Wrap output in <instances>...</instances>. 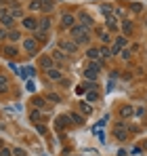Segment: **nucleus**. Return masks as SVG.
<instances>
[{"mask_svg":"<svg viewBox=\"0 0 147 156\" xmlns=\"http://www.w3.org/2000/svg\"><path fill=\"white\" fill-rule=\"evenodd\" d=\"M130 9H132V11H137V13H139V11H141V9H143V6H141V4H132V6H130Z\"/></svg>","mask_w":147,"mask_h":156,"instance_id":"nucleus-40","label":"nucleus"},{"mask_svg":"<svg viewBox=\"0 0 147 156\" xmlns=\"http://www.w3.org/2000/svg\"><path fill=\"white\" fill-rule=\"evenodd\" d=\"M40 26V19H34V17H23V27L27 30H32V32H36Z\"/></svg>","mask_w":147,"mask_h":156,"instance_id":"nucleus-4","label":"nucleus"},{"mask_svg":"<svg viewBox=\"0 0 147 156\" xmlns=\"http://www.w3.org/2000/svg\"><path fill=\"white\" fill-rule=\"evenodd\" d=\"M86 55H88V59H91V61H97V57H99V49H88V51H86Z\"/></svg>","mask_w":147,"mask_h":156,"instance_id":"nucleus-19","label":"nucleus"},{"mask_svg":"<svg viewBox=\"0 0 147 156\" xmlns=\"http://www.w3.org/2000/svg\"><path fill=\"white\" fill-rule=\"evenodd\" d=\"M4 38H9V30L0 27V40H4Z\"/></svg>","mask_w":147,"mask_h":156,"instance_id":"nucleus-34","label":"nucleus"},{"mask_svg":"<svg viewBox=\"0 0 147 156\" xmlns=\"http://www.w3.org/2000/svg\"><path fill=\"white\" fill-rule=\"evenodd\" d=\"M78 19H80V26H84L86 30H88V27H93V19H91V15L80 13V15H78Z\"/></svg>","mask_w":147,"mask_h":156,"instance_id":"nucleus-7","label":"nucleus"},{"mask_svg":"<svg viewBox=\"0 0 147 156\" xmlns=\"http://www.w3.org/2000/svg\"><path fill=\"white\" fill-rule=\"evenodd\" d=\"M61 51L74 55V53L78 51V42L76 40H61Z\"/></svg>","mask_w":147,"mask_h":156,"instance_id":"nucleus-2","label":"nucleus"},{"mask_svg":"<svg viewBox=\"0 0 147 156\" xmlns=\"http://www.w3.org/2000/svg\"><path fill=\"white\" fill-rule=\"evenodd\" d=\"M120 114H122V118H128V116L135 114V110H132V105H124L122 110H120Z\"/></svg>","mask_w":147,"mask_h":156,"instance_id":"nucleus-12","label":"nucleus"},{"mask_svg":"<svg viewBox=\"0 0 147 156\" xmlns=\"http://www.w3.org/2000/svg\"><path fill=\"white\" fill-rule=\"evenodd\" d=\"M40 66H42L44 70H50V68H53V57H42V59H40Z\"/></svg>","mask_w":147,"mask_h":156,"instance_id":"nucleus-13","label":"nucleus"},{"mask_svg":"<svg viewBox=\"0 0 147 156\" xmlns=\"http://www.w3.org/2000/svg\"><path fill=\"white\" fill-rule=\"evenodd\" d=\"M143 112H145V108H137V110H135V116H141Z\"/></svg>","mask_w":147,"mask_h":156,"instance_id":"nucleus-39","label":"nucleus"},{"mask_svg":"<svg viewBox=\"0 0 147 156\" xmlns=\"http://www.w3.org/2000/svg\"><path fill=\"white\" fill-rule=\"evenodd\" d=\"M49 27H50V19H49V17H42V19H40V26H38V30H40V32H46Z\"/></svg>","mask_w":147,"mask_h":156,"instance_id":"nucleus-10","label":"nucleus"},{"mask_svg":"<svg viewBox=\"0 0 147 156\" xmlns=\"http://www.w3.org/2000/svg\"><path fill=\"white\" fill-rule=\"evenodd\" d=\"M101 11H103V13H105V15H111V9H109V6H107V4H103V6H101Z\"/></svg>","mask_w":147,"mask_h":156,"instance_id":"nucleus-36","label":"nucleus"},{"mask_svg":"<svg viewBox=\"0 0 147 156\" xmlns=\"http://www.w3.org/2000/svg\"><path fill=\"white\" fill-rule=\"evenodd\" d=\"M97 97H99V95L95 93V91H88V93H86V99H88V101H95Z\"/></svg>","mask_w":147,"mask_h":156,"instance_id":"nucleus-31","label":"nucleus"},{"mask_svg":"<svg viewBox=\"0 0 147 156\" xmlns=\"http://www.w3.org/2000/svg\"><path fill=\"white\" fill-rule=\"evenodd\" d=\"M80 110H82L84 114H91V112H93V108H91V105L86 104V101H84V104H80Z\"/></svg>","mask_w":147,"mask_h":156,"instance_id":"nucleus-30","label":"nucleus"},{"mask_svg":"<svg viewBox=\"0 0 147 156\" xmlns=\"http://www.w3.org/2000/svg\"><path fill=\"white\" fill-rule=\"evenodd\" d=\"M61 26L63 27H74L76 26V17H74L72 13H63V15H61Z\"/></svg>","mask_w":147,"mask_h":156,"instance_id":"nucleus-3","label":"nucleus"},{"mask_svg":"<svg viewBox=\"0 0 147 156\" xmlns=\"http://www.w3.org/2000/svg\"><path fill=\"white\" fill-rule=\"evenodd\" d=\"M70 120H74V125H84V118H82L80 114H76V112L70 114Z\"/></svg>","mask_w":147,"mask_h":156,"instance_id":"nucleus-15","label":"nucleus"},{"mask_svg":"<svg viewBox=\"0 0 147 156\" xmlns=\"http://www.w3.org/2000/svg\"><path fill=\"white\" fill-rule=\"evenodd\" d=\"M6 91H9V80H6V76L0 74V93H6Z\"/></svg>","mask_w":147,"mask_h":156,"instance_id":"nucleus-14","label":"nucleus"},{"mask_svg":"<svg viewBox=\"0 0 147 156\" xmlns=\"http://www.w3.org/2000/svg\"><path fill=\"white\" fill-rule=\"evenodd\" d=\"M46 101H55V104H59V101H61V95H57V93H49V95H46Z\"/></svg>","mask_w":147,"mask_h":156,"instance_id":"nucleus-21","label":"nucleus"},{"mask_svg":"<svg viewBox=\"0 0 147 156\" xmlns=\"http://www.w3.org/2000/svg\"><path fill=\"white\" fill-rule=\"evenodd\" d=\"M67 120H70V116H59V118H57V127H59V129H61V127H65V125H67Z\"/></svg>","mask_w":147,"mask_h":156,"instance_id":"nucleus-26","label":"nucleus"},{"mask_svg":"<svg viewBox=\"0 0 147 156\" xmlns=\"http://www.w3.org/2000/svg\"><path fill=\"white\" fill-rule=\"evenodd\" d=\"M84 76L88 78V80H95V78H97V72L91 70V68H86V70H84Z\"/></svg>","mask_w":147,"mask_h":156,"instance_id":"nucleus-22","label":"nucleus"},{"mask_svg":"<svg viewBox=\"0 0 147 156\" xmlns=\"http://www.w3.org/2000/svg\"><path fill=\"white\" fill-rule=\"evenodd\" d=\"M72 36H74V40H76L78 44H84V42H88V40H91L88 30H86L84 26H80V23L72 27Z\"/></svg>","mask_w":147,"mask_h":156,"instance_id":"nucleus-1","label":"nucleus"},{"mask_svg":"<svg viewBox=\"0 0 147 156\" xmlns=\"http://www.w3.org/2000/svg\"><path fill=\"white\" fill-rule=\"evenodd\" d=\"M0 144H2V141H0Z\"/></svg>","mask_w":147,"mask_h":156,"instance_id":"nucleus-42","label":"nucleus"},{"mask_svg":"<svg viewBox=\"0 0 147 156\" xmlns=\"http://www.w3.org/2000/svg\"><path fill=\"white\" fill-rule=\"evenodd\" d=\"M88 68H91V70H95V72H99V70H101V63H99V61H91V66H88Z\"/></svg>","mask_w":147,"mask_h":156,"instance_id":"nucleus-32","label":"nucleus"},{"mask_svg":"<svg viewBox=\"0 0 147 156\" xmlns=\"http://www.w3.org/2000/svg\"><path fill=\"white\" fill-rule=\"evenodd\" d=\"M122 57H124V59H130V51H128V49H124V51H122Z\"/></svg>","mask_w":147,"mask_h":156,"instance_id":"nucleus-38","label":"nucleus"},{"mask_svg":"<svg viewBox=\"0 0 147 156\" xmlns=\"http://www.w3.org/2000/svg\"><path fill=\"white\" fill-rule=\"evenodd\" d=\"M46 76H49L50 80H61V72L55 70V68H50V70H46Z\"/></svg>","mask_w":147,"mask_h":156,"instance_id":"nucleus-9","label":"nucleus"},{"mask_svg":"<svg viewBox=\"0 0 147 156\" xmlns=\"http://www.w3.org/2000/svg\"><path fill=\"white\" fill-rule=\"evenodd\" d=\"M23 49L32 55H36V38H25L23 40Z\"/></svg>","mask_w":147,"mask_h":156,"instance_id":"nucleus-6","label":"nucleus"},{"mask_svg":"<svg viewBox=\"0 0 147 156\" xmlns=\"http://www.w3.org/2000/svg\"><path fill=\"white\" fill-rule=\"evenodd\" d=\"M0 156H13V150H9V148H2V150H0Z\"/></svg>","mask_w":147,"mask_h":156,"instance_id":"nucleus-33","label":"nucleus"},{"mask_svg":"<svg viewBox=\"0 0 147 156\" xmlns=\"http://www.w3.org/2000/svg\"><path fill=\"white\" fill-rule=\"evenodd\" d=\"M143 148H145V150H147V141H145V146H143Z\"/></svg>","mask_w":147,"mask_h":156,"instance_id":"nucleus-41","label":"nucleus"},{"mask_svg":"<svg viewBox=\"0 0 147 156\" xmlns=\"http://www.w3.org/2000/svg\"><path fill=\"white\" fill-rule=\"evenodd\" d=\"M19 38H21V34H19V32H15V30H11V32H9V40H13V42H17Z\"/></svg>","mask_w":147,"mask_h":156,"instance_id":"nucleus-25","label":"nucleus"},{"mask_svg":"<svg viewBox=\"0 0 147 156\" xmlns=\"http://www.w3.org/2000/svg\"><path fill=\"white\" fill-rule=\"evenodd\" d=\"M114 135H116L118 139H126V129H124V122H120V125L114 129Z\"/></svg>","mask_w":147,"mask_h":156,"instance_id":"nucleus-8","label":"nucleus"},{"mask_svg":"<svg viewBox=\"0 0 147 156\" xmlns=\"http://www.w3.org/2000/svg\"><path fill=\"white\" fill-rule=\"evenodd\" d=\"M34 105L40 110V108H46V99H42V97H34Z\"/></svg>","mask_w":147,"mask_h":156,"instance_id":"nucleus-20","label":"nucleus"},{"mask_svg":"<svg viewBox=\"0 0 147 156\" xmlns=\"http://www.w3.org/2000/svg\"><path fill=\"white\" fill-rule=\"evenodd\" d=\"M122 30H124V34H130V32H132V21H130V19H124Z\"/></svg>","mask_w":147,"mask_h":156,"instance_id":"nucleus-17","label":"nucleus"},{"mask_svg":"<svg viewBox=\"0 0 147 156\" xmlns=\"http://www.w3.org/2000/svg\"><path fill=\"white\" fill-rule=\"evenodd\" d=\"M50 57H53L55 61H59V63H63V61H65V53H63V51H53Z\"/></svg>","mask_w":147,"mask_h":156,"instance_id":"nucleus-11","label":"nucleus"},{"mask_svg":"<svg viewBox=\"0 0 147 156\" xmlns=\"http://www.w3.org/2000/svg\"><path fill=\"white\" fill-rule=\"evenodd\" d=\"M4 53H6V57H17L19 55V51L15 47H4Z\"/></svg>","mask_w":147,"mask_h":156,"instance_id":"nucleus-18","label":"nucleus"},{"mask_svg":"<svg viewBox=\"0 0 147 156\" xmlns=\"http://www.w3.org/2000/svg\"><path fill=\"white\" fill-rule=\"evenodd\" d=\"M0 23H2V27H4V30H11V27L15 26V19L6 13V15H0Z\"/></svg>","mask_w":147,"mask_h":156,"instance_id":"nucleus-5","label":"nucleus"},{"mask_svg":"<svg viewBox=\"0 0 147 156\" xmlns=\"http://www.w3.org/2000/svg\"><path fill=\"white\" fill-rule=\"evenodd\" d=\"M116 47H118V49H124V47H126V38H124V36L116 38Z\"/></svg>","mask_w":147,"mask_h":156,"instance_id":"nucleus-28","label":"nucleus"},{"mask_svg":"<svg viewBox=\"0 0 147 156\" xmlns=\"http://www.w3.org/2000/svg\"><path fill=\"white\" fill-rule=\"evenodd\" d=\"M25 74H27V76H34L36 70H34V68H25Z\"/></svg>","mask_w":147,"mask_h":156,"instance_id":"nucleus-37","label":"nucleus"},{"mask_svg":"<svg viewBox=\"0 0 147 156\" xmlns=\"http://www.w3.org/2000/svg\"><path fill=\"white\" fill-rule=\"evenodd\" d=\"M107 27L109 30H118V21H116L114 15H107Z\"/></svg>","mask_w":147,"mask_h":156,"instance_id":"nucleus-16","label":"nucleus"},{"mask_svg":"<svg viewBox=\"0 0 147 156\" xmlns=\"http://www.w3.org/2000/svg\"><path fill=\"white\" fill-rule=\"evenodd\" d=\"M29 9H32V11L42 9V0H32V2H29Z\"/></svg>","mask_w":147,"mask_h":156,"instance_id":"nucleus-27","label":"nucleus"},{"mask_svg":"<svg viewBox=\"0 0 147 156\" xmlns=\"http://www.w3.org/2000/svg\"><path fill=\"white\" fill-rule=\"evenodd\" d=\"M99 55H103V59H107V57H111V49L101 47V49H99Z\"/></svg>","mask_w":147,"mask_h":156,"instance_id":"nucleus-24","label":"nucleus"},{"mask_svg":"<svg viewBox=\"0 0 147 156\" xmlns=\"http://www.w3.org/2000/svg\"><path fill=\"white\" fill-rule=\"evenodd\" d=\"M29 116H32V120H40V118H42V114H40V110H38V108H36V110H32V114H29Z\"/></svg>","mask_w":147,"mask_h":156,"instance_id":"nucleus-29","label":"nucleus"},{"mask_svg":"<svg viewBox=\"0 0 147 156\" xmlns=\"http://www.w3.org/2000/svg\"><path fill=\"white\" fill-rule=\"evenodd\" d=\"M101 40H103V42H109L111 38H109V34H107V32H101Z\"/></svg>","mask_w":147,"mask_h":156,"instance_id":"nucleus-35","label":"nucleus"},{"mask_svg":"<svg viewBox=\"0 0 147 156\" xmlns=\"http://www.w3.org/2000/svg\"><path fill=\"white\" fill-rule=\"evenodd\" d=\"M42 9H44L46 13H50V11H55V2H53V0H46V2L42 4Z\"/></svg>","mask_w":147,"mask_h":156,"instance_id":"nucleus-23","label":"nucleus"}]
</instances>
